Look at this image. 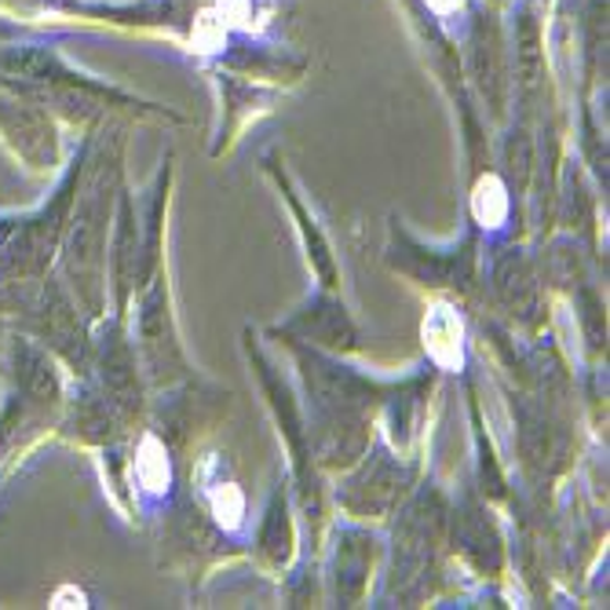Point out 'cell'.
<instances>
[{"label":"cell","mask_w":610,"mask_h":610,"mask_svg":"<svg viewBox=\"0 0 610 610\" xmlns=\"http://www.w3.org/2000/svg\"><path fill=\"white\" fill-rule=\"evenodd\" d=\"M304 326L311 333V340L333 344V348H355V326L344 315L340 304H318L304 318Z\"/></svg>","instance_id":"6da1fadb"},{"label":"cell","mask_w":610,"mask_h":610,"mask_svg":"<svg viewBox=\"0 0 610 610\" xmlns=\"http://www.w3.org/2000/svg\"><path fill=\"white\" fill-rule=\"evenodd\" d=\"M260 545L271 552L274 563H285L290 559V545H293V534H290V520H285V504L274 501V509L263 523V534H260Z\"/></svg>","instance_id":"7a4b0ae2"},{"label":"cell","mask_w":610,"mask_h":610,"mask_svg":"<svg viewBox=\"0 0 610 610\" xmlns=\"http://www.w3.org/2000/svg\"><path fill=\"white\" fill-rule=\"evenodd\" d=\"M52 607H85V596H80L77 589H63L59 596H55Z\"/></svg>","instance_id":"3957f363"}]
</instances>
